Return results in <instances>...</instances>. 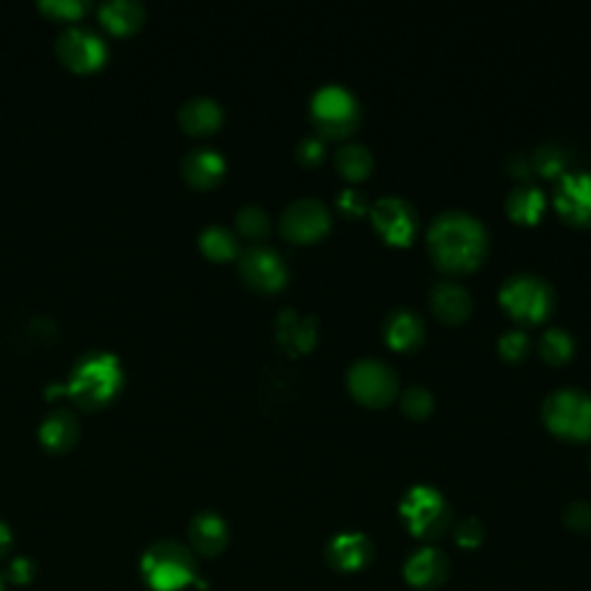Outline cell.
Masks as SVG:
<instances>
[{
	"mask_svg": "<svg viewBox=\"0 0 591 591\" xmlns=\"http://www.w3.org/2000/svg\"><path fill=\"white\" fill-rule=\"evenodd\" d=\"M425 243L437 268L450 276H465L483 264L490 247V232L483 220L473 213L446 209L432 218Z\"/></svg>",
	"mask_w": 591,
	"mask_h": 591,
	"instance_id": "cell-1",
	"label": "cell"
},
{
	"mask_svg": "<svg viewBox=\"0 0 591 591\" xmlns=\"http://www.w3.org/2000/svg\"><path fill=\"white\" fill-rule=\"evenodd\" d=\"M499 303L525 326H538L557 305L555 287L536 272H513L499 287Z\"/></svg>",
	"mask_w": 591,
	"mask_h": 591,
	"instance_id": "cell-2",
	"label": "cell"
},
{
	"mask_svg": "<svg viewBox=\"0 0 591 591\" xmlns=\"http://www.w3.org/2000/svg\"><path fill=\"white\" fill-rule=\"evenodd\" d=\"M121 383L123 372L116 356L107 352H88L77 360L65 391L81 406H102L119 393Z\"/></svg>",
	"mask_w": 591,
	"mask_h": 591,
	"instance_id": "cell-3",
	"label": "cell"
},
{
	"mask_svg": "<svg viewBox=\"0 0 591 591\" xmlns=\"http://www.w3.org/2000/svg\"><path fill=\"white\" fill-rule=\"evenodd\" d=\"M540 414L553 435L566 442L591 439V393L578 386H561L545 395Z\"/></svg>",
	"mask_w": 591,
	"mask_h": 591,
	"instance_id": "cell-4",
	"label": "cell"
},
{
	"mask_svg": "<svg viewBox=\"0 0 591 591\" xmlns=\"http://www.w3.org/2000/svg\"><path fill=\"white\" fill-rule=\"evenodd\" d=\"M142 576L153 591H180L197 582V561L183 543L160 540L142 557Z\"/></svg>",
	"mask_w": 591,
	"mask_h": 591,
	"instance_id": "cell-5",
	"label": "cell"
},
{
	"mask_svg": "<svg viewBox=\"0 0 591 591\" xmlns=\"http://www.w3.org/2000/svg\"><path fill=\"white\" fill-rule=\"evenodd\" d=\"M360 102L343 83L320 86L310 98V121L328 140H345L360 123Z\"/></svg>",
	"mask_w": 591,
	"mask_h": 591,
	"instance_id": "cell-6",
	"label": "cell"
},
{
	"mask_svg": "<svg viewBox=\"0 0 591 591\" xmlns=\"http://www.w3.org/2000/svg\"><path fill=\"white\" fill-rule=\"evenodd\" d=\"M400 517L409 534L421 540H435L453 525V511L446 497L432 486L409 488L400 499Z\"/></svg>",
	"mask_w": 591,
	"mask_h": 591,
	"instance_id": "cell-7",
	"label": "cell"
},
{
	"mask_svg": "<svg viewBox=\"0 0 591 591\" xmlns=\"http://www.w3.org/2000/svg\"><path fill=\"white\" fill-rule=\"evenodd\" d=\"M347 389L360 404L386 406L398 398L400 377L383 358L363 356L347 370Z\"/></svg>",
	"mask_w": 591,
	"mask_h": 591,
	"instance_id": "cell-8",
	"label": "cell"
},
{
	"mask_svg": "<svg viewBox=\"0 0 591 591\" xmlns=\"http://www.w3.org/2000/svg\"><path fill=\"white\" fill-rule=\"evenodd\" d=\"M375 232L391 245H409L419 232V211L400 194H383L370 203Z\"/></svg>",
	"mask_w": 591,
	"mask_h": 591,
	"instance_id": "cell-9",
	"label": "cell"
},
{
	"mask_svg": "<svg viewBox=\"0 0 591 591\" xmlns=\"http://www.w3.org/2000/svg\"><path fill=\"white\" fill-rule=\"evenodd\" d=\"M333 213L322 199L301 197L291 201L280 215V232L291 243H314L328 234Z\"/></svg>",
	"mask_w": 591,
	"mask_h": 591,
	"instance_id": "cell-10",
	"label": "cell"
},
{
	"mask_svg": "<svg viewBox=\"0 0 591 591\" xmlns=\"http://www.w3.org/2000/svg\"><path fill=\"white\" fill-rule=\"evenodd\" d=\"M238 270L243 280L257 291H280L289 282L285 257L270 245H249L238 253Z\"/></svg>",
	"mask_w": 591,
	"mask_h": 591,
	"instance_id": "cell-11",
	"label": "cell"
},
{
	"mask_svg": "<svg viewBox=\"0 0 591 591\" xmlns=\"http://www.w3.org/2000/svg\"><path fill=\"white\" fill-rule=\"evenodd\" d=\"M553 203L557 213L571 224H591V171L576 169L557 178L553 190Z\"/></svg>",
	"mask_w": 591,
	"mask_h": 591,
	"instance_id": "cell-12",
	"label": "cell"
},
{
	"mask_svg": "<svg viewBox=\"0 0 591 591\" xmlns=\"http://www.w3.org/2000/svg\"><path fill=\"white\" fill-rule=\"evenodd\" d=\"M56 54L70 70L93 73L104 63L107 44L96 31L73 26L58 35Z\"/></svg>",
	"mask_w": 591,
	"mask_h": 591,
	"instance_id": "cell-13",
	"label": "cell"
},
{
	"mask_svg": "<svg viewBox=\"0 0 591 591\" xmlns=\"http://www.w3.org/2000/svg\"><path fill=\"white\" fill-rule=\"evenodd\" d=\"M375 557V545L363 532H339L326 543V561L339 573H358Z\"/></svg>",
	"mask_w": 591,
	"mask_h": 591,
	"instance_id": "cell-14",
	"label": "cell"
},
{
	"mask_svg": "<svg viewBox=\"0 0 591 591\" xmlns=\"http://www.w3.org/2000/svg\"><path fill=\"white\" fill-rule=\"evenodd\" d=\"M404 580L414 589L432 591L442 587L450 576V561L437 545H423L404 561Z\"/></svg>",
	"mask_w": 591,
	"mask_h": 591,
	"instance_id": "cell-15",
	"label": "cell"
},
{
	"mask_svg": "<svg viewBox=\"0 0 591 591\" xmlns=\"http://www.w3.org/2000/svg\"><path fill=\"white\" fill-rule=\"evenodd\" d=\"M430 308L437 320L446 324H460L473 310L471 291L453 278L437 280L430 289Z\"/></svg>",
	"mask_w": 591,
	"mask_h": 591,
	"instance_id": "cell-16",
	"label": "cell"
},
{
	"mask_svg": "<svg viewBox=\"0 0 591 591\" xmlns=\"http://www.w3.org/2000/svg\"><path fill=\"white\" fill-rule=\"evenodd\" d=\"M383 343L398 352H412L421 347L425 337L423 316L412 308H395L381 322Z\"/></svg>",
	"mask_w": 591,
	"mask_h": 591,
	"instance_id": "cell-17",
	"label": "cell"
},
{
	"mask_svg": "<svg viewBox=\"0 0 591 591\" xmlns=\"http://www.w3.org/2000/svg\"><path fill=\"white\" fill-rule=\"evenodd\" d=\"M188 538L194 553L203 557H218L230 543V527H226V520L220 513L201 511L190 522Z\"/></svg>",
	"mask_w": 591,
	"mask_h": 591,
	"instance_id": "cell-18",
	"label": "cell"
},
{
	"mask_svg": "<svg viewBox=\"0 0 591 591\" xmlns=\"http://www.w3.org/2000/svg\"><path fill=\"white\" fill-rule=\"evenodd\" d=\"M226 160L224 155L211 146L192 148L183 157V176L194 188H213L218 180L224 176Z\"/></svg>",
	"mask_w": 591,
	"mask_h": 591,
	"instance_id": "cell-19",
	"label": "cell"
},
{
	"mask_svg": "<svg viewBox=\"0 0 591 591\" xmlns=\"http://www.w3.org/2000/svg\"><path fill=\"white\" fill-rule=\"evenodd\" d=\"M278 343L293 352H310L316 343V316H301L293 308H282L276 320Z\"/></svg>",
	"mask_w": 591,
	"mask_h": 591,
	"instance_id": "cell-20",
	"label": "cell"
},
{
	"mask_svg": "<svg viewBox=\"0 0 591 591\" xmlns=\"http://www.w3.org/2000/svg\"><path fill=\"white\" fill-rule=\"evenodd\" d=\"M224 111L209 96H194L178 109V123L188 134H211L222 125Z\"/></svg>",
	"mask_w": 591,
	"mask_h": 591,
	"instance_id": "cell-21",
	"label": "cell"
},
{
	"mask_svg": "<svg viewBox=\"0 0 591 591\" xmlns=\"http://www.w3.org/2000/svg\"><path fill=\"white\" fill-rule=\"evenodd\" d=\"M548 207V197L536 183H517L506 194V213L520 224H536Z\"/></svg>",
	"mask_w": 591,
	"mask_h": 591,
	"instance_id": "cell-22",
	"label": "cell"
},
{
	"mask_svg": "<svg viewBox=\"0 0 591 591\" xmlns=\"http://www.w3.org/2000/svg\"><path fill=\"white\" fill-rule=\"evenodd\" d=\"M79 437V423L75 414L67 412V409H56L40 425V442L44 448H49L54 453H63L67 448H73Z\"/></svg>",
	"mask_w": 591,
	"mask_h": 591,
	"instance_id": "cell-23",
	"label": "cell"
},
{
	"mask_svg": "<svg viewBox=\"0 0 591 591\" xmlns=\"http://www.w3.org/2000/svg\"><path fill=\"white\" fill-rule=\"evenodd\" d=\"M144 5L136 0H107L100 5V21L116 35L134 33L144 24Z\"/></svg>",
	"mask_w": 591,
	"mask_h": 591,
	"instance_id": "cell-24",
	"label": "cell"
},
{
	"mask_svg": "<svg viewBox=\"0 0 591 591\" xmlns=\"http://www.w3.org/2000/svg\"><path fill=\"white\" fill-rule=\"evenodd\" d=\"M335 167L339 176H345L349 183H360L375 169L372 150L360 142H347L335 150Z\"/></svg>",
	"mask_w": 591,
	"mask_h": 591,
	"instance_id": "cell-25",
	"label": "cell"
},
{
	"mask_svg": "<svg viewBox=\"0 0 591 591\" xmlns=\"http://www.w3.org/2000/svg\"><path fill=\"white\" fill-rule=\"evenodd\" d=\"M538 354L550 366H564L576 354V337L561 326H550L538 335Z\"/></svg>",
	"mask_w": 591,
	"mask_h": 591,
	"instance_id": "cell-26",
	"label": "cell"
},
{
	"mask_svg": "<svg viewBox=\"0 0 591 591\" xmlns=\"http://www.w3.org/2000/svg\"><path fill=\"white\" fill-rule=\"evenodd\" d=\"M201 253L213 261H230L238 257V238L232 230L222 224H209L207 230L199 234Z\"/></svg>",
	"mask_w": 591,
	"mask_h": 591,
	"instance_id": "cell-27",
	"label": "cell"
},
{
	"mask_svg": "<svg viewBox=\"0 0 591 591\" xmlns=\"http://www.w3.org/2000/svg\"><path fill=\"white\" fill-rule=\"evenodd\" d=\"M532 157V167L534 174H540L545 178H559L568 171V153L564 150V146L555 144V142H545L540 146L534 148Z\"/></svg>",
	"mask_w": 591,
	"mask_h": 591,
	"instance_id": "cell-28",
	"label": "cell"
},
{
	"mask_svg": "<svg viewBox=\"0 0 591 591\" xmlns=\"http://www.w3.org/2000/svg\"><path fill=\"white\" fill-rule=\"evenodd\" d=\"M236 230L249 241H264L270 232V215L257 203H245L236 211Z\"/></svg>",
	"mask_w": 591,
	"mask_h": 591,
	"instance_id": "cell-29",
	"label": "cell"
},
{
	"mask_svg": "<svg viewBox=\"0 0 591 591\" xmlns=\"http://www.w3.org/2000/svg\"><path fill=\"white\" fill-rule=\"evenodd\" d=\"M400 406L406 416L412 419H425L435 409V395L423 383H412L400 393Z\"/></svg>",
	"mask_w": 591,
	"mask_h": 591,
	"instance_id": "cell-30",
	"label": "cell"
},
{
	"mask_svg": "<svg viewBox=\"0 0 591 591\" xmlns=\"http://www.w3.org/2000/svg\"><path fill=\"white\" fill-rule=\"evenodd\" d=\"M497 349L509 363L525 360L532 352V337L525 328H509L497 339Z\"/></svg>",
	"mask_w": 591,
	"mask_h": 591,
	"instance_id": "cell-31",
	"label": "cell"
},
{
	"mask_svg": "<svg viewBox=\"0 0 591 591\" xmlns=\"http://www.w3.org/2000/svg\"><path fill=\"white\" fill-rule=\"evenodd\" d=\"M296 160L303 167H316L326 160V142L320 134H305L303 140L296 144Z\"/></svg>",
	"mask_w": 591,
	"mask_h": 591,
	"instance_id": "cell-32",
	"label": "cell"
},
{
	"mask_svg": "<svg viewBox=\"0 0 591 591\" xmlns=\"http://www.w3.org/2000/svg\"><path fill=\"white\" fill-rule=\"evenodd\" d=\"M456 543L465 550H476L486 540V527L479 517H465L460 520L456 529H453Z\"/></svg>",
	"mask_w": 591,
	"mask_h": 591,
	"instance_id": "cell-33",
	"label": "cell"
},
{
	"mask_svg": "<svg viewBox=\"0 0 591 591\" xmlns=\"http://www.w3.org/2000/svg\"><path fill=\"white\" fill-rule=\"evenodd\" d=\"M337 209L343 211L347 218H358L366 211H370V203H368L366 192H363L360 188L347 186L337 194Z\"/></svg>",
	"mask_w": 591,
	"mask_h": 591,
	"instance_id": "cell-34",
	"label": "cell"
},
{
	"mask_svg": "<svg viewBox=\"0 0 591 591\" xmlns=\"http://www.w3.org/2000/svg\"><path fill=\"white\" fill-rule=\"evenodd\" d=\"M564 522L568 529L573 532H589L591 529V504L589 502H571L564 511Z\"/></svg>",
	"mask_w": 591,
	"mask_h": 591,
	"instance_id": "cell-35",
	"label": "cell"
},
{
	"mask_svg": "<svg viewBox=\"0 0 591 591\" xmlns=\"http://www.w3.org/2000/svg\"><path fill=\"white\" fill-rule=\"evenodd\" d=\"M40 10L49 12L56 19H79L86 5L81 0H44V3H40Z\"/></svg>",
	"mask_w": 591,
	"mask_h": 591,
	"instance_id": "cell-36",
	"label": "cell"
},
{
	"mask_svg": "<svg viewBox=\"0 0 591 591\" xmlns=\"http://www.w3.org/2000/svg\"><path fill=\"white\" fill-rule=\"evenodd\" d=\"M506 171L522 180V183H529V178L534 176V167H532V157L525 153H513L506 160Z\"/></svg>",
	"mask_w": 591,
	"mask_h": 591,
	"instance_id": "cell-37",
	"label": "cell"
},
{
	"mask_svg": "<svg viewBox=\"0 0 591 591\" xmlns=\"http://www.w3.org/2000/svg\"><path fill=\"white\" fill-rule=\"evenodd\" d=\"M8 578H10L14 584H29V582L35 578V564H33L29 557H16V559L10 564Z\"/></svg>",
	"mask_w": 591,
	"mask_h": 591,
	"instance_id": "cell-38",
	"label": "cell"
},
{
	"mask_svg": "<svg viewBox=\"0 0 591 591\" xmlns=\"http://www.w3.org/2000/svg\"><path fill=\"white\" fill-rule=\"evenodd\" d=\"M10 545H12V532L5 522H0V557L10 550Z\"/></svg>",
	"mask_w": 591,
	"mask_h": 591,
	"instance_id": "cell-39",
	"label": "cell"
},
{
	"mask_svg": "<svg viewBox=\"0 0 591 591\" xmlns=\"http://www.w3.org/2000/svg\"><path fill=\"white\" fill-rule=\"evenodd\" d=\"M0 591H3V578H0Z\"/></svg>",
	"mask_w": 591,
	"mask_h": 591,
	"instance_id": "cell-40",
	"label": "cell"
}]
</instances>
